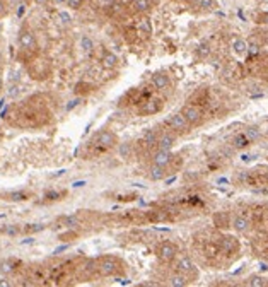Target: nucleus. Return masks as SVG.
Returning a JSON list of instances; mask_svg holds the SVG:
<instances>
[{"mask_svg":"<svg viewBox=\"0 0 268 287\" xmlns=\"http://www.w3.org/2000/svg\"><path fill=\"white\" fill-rule=\"evenodd\" d=\"M17 44H19V52L26 55V60H31L38 53V38L28 24L21 26L17 33Z\"/></svg>","mask_w":268,"mask_h":287,"instance_id":"nucleus-1","label":"nucleus"},{"mask_svg":"<svg viewBox=\"0 0 268 287\" xmlns=\"http://www.w3.org/2000/svg\"><path fill=\"white\" fill-rule=\"evenodd\" d=\"M97 272L102 277H118L123 272V262L118 257H102L97 262Z\"/></svg>","mask_w":268,"mask_h":287,"instance_id":"nucleus-2","label":"nucleus"},{"mask_svg":"<svg viewBox=\"0 0 268 287\" xmlns=\"http://www.w3.org/2000/svg\"><path fill=\"white\" fill-rule=\"evenodd\" d=\"M92 144H94L99 151H108L118 146V137H116V133L110 132V130H101V132H97L94 138H92Z\"/></svg>","mask_w":268,"mask_h":287,"instance_id":"nucleus-3","label":"nucleus"},{"mask_svg":"<svg viewBox=\"0 0 268 287\" xmlns=\"http://www.w3.org/2000/svg\"><path fill=\"white\" fill-rule=\"evenodd\" d=\"M168 127L171 128L174 133H178V135H185V133L190 132L191 125L188 123V120L183 116V113H174L169 116Z\"/></svg>","mask_w":268,"mask_h":287,"instance_id":"nucleus-4","label":"nucleus"},{"mask_svg":"<svg viewBox=\"0 0 268 287\" xmlns=\"http://www.w3.org/2000/svg\"><path fill=\"white\" fill-rule=\"evenodd\" d=\"M178 257V246L173 241H163L157 246V258L163 263H171Z\"/></svg>","mask_w":268,"mask_h":287,"instance_id":"nucleus-5","label":"nucleus"},{"mask_svg":"<svg viewBox=\"0 0 268 287\" xmlns=\"http://www.w3.org/2000/svg\"><path fill=\"white\" fill-rule=\"evenodd\" d=\"M163 108H164V101L160 100V98H149V100H145L144 103H142L138 113H140L142 116H152V115L160 113Z\"/></svg>","mask_w":268,"mask_h":287,"instance_id":"nucleus-6","label":"nucleus"},{"mask_svg":"<svg viewBox=\"0 0 268 287\" xmlns=\"http://www.w3.org/2000/svg\"><path fill=\"white\" fill-rule=\"evenodd\" d=\"M135 28H137L138 38H142V39H150V36H152V33H154L152 21H150L145 14H138Z\"/></svg>","mask_w":268,"mask_h":287,"instance_id":"nucleus-7","label":"nucleus"},{"mask_svg":"<svg viewBox=\"0 0 268 287\" xmlns=\"http://www.w3.org/2000/svg\"><path fill=\"white\" fill-rule=\"evenodd\" d=\"M181 113L186 120H188V123L191 127H198V125L203 122V111L196 105H186L181 110Z\"/></svg>","mask_w":268,"mask_h":287,"instance_id":"nucleus-8","label":"nucleus"},{"mask_svg":"<svg viewBox=\"0 0 268 287\" xmlns=\"http://www.w3.org/2000/svg\"><path fill=\"white\" fill-rule=\"evenodd\" d=\"M176 272H180V273H183V275H186L190 280H191V277H195V279H196V275H198V273H196V268H195V263L191 262V258H188V257L178 258Z\"/></svg>","mask_w":268,"mask_h":287,"instance_id":"nucleus-9","label":"nucleus"},{"mask_svg":"<svg viewBox=\"0 0 268 287\" xmlns=\"http://www.w3.org/2000/svg\"><path fill=\"white\" fill-rule=\"evenodd\" d=\"M155 4H157V0H130L128 7L135 14H147Z\"/></svg>","mask_w":268,"mask_h":287,"instance_id":"nucleus-10","label":"nucleus"},{"mask_svg":"<svg viewBox=\"0 0 268 287\" xmlns=\"http://www.w3.org/2000/svg\"><path fill=\"white\" fill-rule=\"evenodd\" d=\"M19 267H21V262L19 260H16V258H4V260H0V273L2 275H14V273L19 270Z\"/></svg>","mask_w":268,"mask_h":287,"instance_id":"nucleus-11","label":"nucleus"},{"mask_svg":"<svg viewBox=\"0 0 268 287\" xmlns=\"http://www.w3.org/2000/svg\"><path fill=\"white\" fill-rule=\"evenodd\" d=\"M152 86L157 91H168L171 87V77H169L166 72H157V74L152 75Z\"/></svg>","mask_w":268,"mask_h":287,"instance_id":"nucleus-12","label":"nucleus"},{"mask_svg":"<svg viewBox=\"0 0 268 287\" xmlns=\"http://www.w3.org/2000/svg\"><path fill=\"white\" fill-rule=\"evenodd\" d=\"M173 152L171 151H164V149H157L152 154V163L154 164H159V166H164V168H168L169 164L173 163Z\"/></svg>","mask_w":268,"mask_h":287,"instance_id":"nucleus-13","label":"nucleus"},{"mask_svg":"<svg viewBox=\"0 0 268 287\" xmlns=\"http://www.w3.org/2000/svg\"><path fill=\"white\" fill-rule=\"evenodd\" d=\"M231 226H232V229H234L236 232L244 234V232H248L249 227H251V221H249L246 215H236V217L232 219Z\"/></svg>","mask_w":268,"mask_h":287,"instance_id":"nucleus-14","label":"nucleus"},{"mask_svg":"<svg viewBox=\"0 0 268 287\" xmlns=\"http://www.w3.org/2000/svg\"><path fill=\"white\" fill-rule=\"evenodd\" d=\"M159 135L160 133L157 128H149L144 132V135H142V138L138 140V144H142L144 147H154V146H157Z\"/></svg>","mask_w":268,"mask_h":287,"instance_id":"nucleus-15","label":"nucleus"},{"mask_svg":"<svg viewBox=\"0 0 268 287\" xmlns=\"http://www.w3.org/2000/svg\"><path fill=\"white\" fill-rule=\"evenodd\" d=\"M249 146H251V140H249L244 132L236 133V135L231 138V147L236 151H244V149H248Z\"/></svg>","mask_w":268,"mask_h":287,"instance_id":"nucleus-16","label":"nucleus"},{"mask_svg":"<svg viewBox=\"0 0 268 287\" xmlns=\"http://www.w3.org/2000/svg\"><path fill=\"white\" fill-rule=\"evenodd\" d=\"M120 64V58L115 55L113 52H110V50H102V55H101V65L104 67V69H110V70H113L116 69Z\"/></svg>","mask_w":268,"mask_h":287,"instance_id":"nucleus-17","label":"nucleus"},{"mask_svg":"<svg viewBox=\"0 0 268 287\" xmlns=\"http://www.w3.org/2000/svg\"><path fill=\"white\" fill-rule=\"evenodd\" d=\"M221 250L227 255L236 253V251L239 250V241L236 240L234 236H224L221 241Z\"/></svg>","mask_w":268,"mask_h":287,"instance_id":"nucleus-18","label":"nucleus"},{"mask_svg":"<svg viewBox=\"0 0 268 287\" xmlns=\"http://www.w3.org/2000/svg\"><path fill=\"white\" fill-rule=\"evenodd\" d=\"M4 200H9V202H26L29 200L33 194L28 190H16V192H9V194H4Z\"/></svg>","mask_w":268,"mask_h":287,"instance_id":"nucleus-19","label":"nucleus"},{"mask_svg":"<svg viewBox=\"0 0 268 287\" xmlns=\"http://www.w3.org/2000/svg\"><path fill=\"white\" fill-rule=\"evenodd\" d=\"M174 142H176V135L174 133H163L159 135L157 140V149H164V151H171Z\"/></svg>","mask_w":268,"mask_h":287,"instance_id":"nucleus-20","label":"nucleus"},{"mask_svg":"<svg viewBox=\"0 0 268 287\" xmlns=\"http://www.w3.org/2000/svg\"><path fill=\"white\" fill-rule=\"evenodd\" d=\"M166 176H168V168L152 163V166L149 168V178L152 179V181H159V179H164Z\"/></svg>","mask_w":268,"mask_h":287,"instance_id":"nucleus-21","label":"nucleus"},{"mask_svg":"<svg viewBox=\"0 0 268 287\" xmlns=\"http://www.w3.org/2000/svg\"><path fill=\"white\" fill-rule=\"evenodd\" d=\"M231 48L236 55H246L248 53V41L243 38H234L231 43Z\"/></svg>","mask_w":268,"mask_h":287,"instance_id":"nucleus-22","label":"nucleus"},{"mask_svg":"<svg viewBox=\"0 0 268 287\" xmlns=\"http://www.w3.org/2000/svg\"><path fill=\"white\" fill-rule=\"evenodd\" d=\"M190 282H191V280H190L186 275H183V273L176 272V273H174V275L169 277L168 284H169V285H173V287H185V285H188Z\"/></svg>","mask_w":268,"mask_h":287,"instance_id":"nucleus-23","label":"nucleus"},{"mask_svg":"<svg viewBox=\"0 0 268 287\" xmlns=\"http://www.w3.org/2000/svg\"><path fill=\"white\" fill-rule=\"evenodd\" d=\"M64 197H67L65 190H50L43 195V202H46V204H53V202L64 200Z\"/></svg>","mask_w":268,"mask_h":287,"instance_id":"nucleus-24","label":"nucleus"},{"mask_svg":"<svg viewBox=\"0 0 268 287\" xmlns=\"http://www.w3.org/2000/svg\"><path fill=\"white\" fill-rule=\"evenodd\" d=\"M94 48H96L94 39H92L89 34H84L82 38H80V50L86 53V55H91V53L94 52Z\"/></svg>","mask_w":268,"mask_h":287,"instance_id":"nucleus-25","label":"nucleus"},{"mask_svg":"<svg viewBox=\"0 0 268 287\" xmlns=\"http://www.w3.org/2000/svg\"><path fill=\"white\" fill-rule=\"evenodd\" d=\"M244 133H246L248 138H249V140H251V144H253V142H256L258 138L261 137V128L258 127V125H251V127H248L246 130H244Z\"/></svg>","mask_w":268,"mask_h":287,"instance_id":"nucleus-26","label":"nucleus"},{"mask_svg":"<svg viewBox=\"0 0 268 287\" xmlns=\"http://www.w3.org/2000/svg\"><path fill=\"white\" fill-rule=\"evenodd\" d=\"M57 21H58V24H62V26H70L72 24V16H70L69 11H58Z\"/></svg>","mask_w":268,"mask_h":287,"instance_id":"nucleus-27","label":"nucleus"},{"mask_svg":"<svg viewBox=\"0 0 268 287\" xmlns=\"http://www.w3.org/2000/svg\"><path fill=\"white\" fill-rule=\"evenodd\" d=\"M248 285H251V287H266L268 285V279H265V277H261V275H251L248 279Z\"/></svg>","mask_w":268,"mask_h":287,"instance_id":"nucleus-28","label":"nucleus"},{"mask_svg":"<svg viewBox=\"0 0 268 287\" xmlns=\"http://www.w3.org/2000/svg\"><path fill=\"white\" fill-rule=\"evenodd\" d=\"M84 4H86V0H67L65 6L69 11H80V9L84 7Z\"/></svg>","mask_w":268,"mask_h":287,"instance_id":"nucleus-29","label":"nucleus"},{"mask_svg":"<svg viewBox=\"0 0 268 287\" xmlns=\"http://www.w3.org/2000/svg\"><path fill=\"white\" fill-rule=\"evenodd\" d=\"M198 6L203 9V11H216L219 7L217 0H198Z\"/></svg>","mask_w":268,"mask_h":287,"instance_id":"nucleus-30","label":"nucleus"},{"mask_svg":"<svg viewBox=\"0 0 268 287\" xmlns=\"http://www.w3.org/2000/svg\"><path fill=\"white\" fill-rule=\"evenodd\" d=\"M9 11H11V4L7 0H0V19L6 17L9 14Z\"/></svg>","mask_w":268,"mask_h":287,"instance_id":"nucleus-31","label":"nucleus"},{"mask_svg":"<svg viewBox=\"0 0 268 287\" xmlns=\"http://www.w3.org/2000/svg\"><path fill=\"white\" fill-rule=\"evenodd\" d=\"M120 154H122V158H125V156H130L132 154V144H120Z\"/></svg>","mask_w":268,"mask_h":287,"instance_id":"nucleus-32","label":"nucleus"},{"mask_svg":"<svg viewBox=\"0 0 268 287\" xmlns=\"http://www.w3.org/2000/svg\"><path fill=\"white\" fill-rule=\"evenodd\" d=\"M44 229V226L43 224H28V227H26V232H39V231H43Z\"/></svg>","mask_w":268,"mask_h":287,"instance_id":"nucleus-33","label":"nucleus"},{"mask_svg":"<svg viewBox=\"0 0 268 287\" xmlns=\"http://www.w3.org/2000/svg\"><path fill=\"white\" fill-rule=\"evenodd\" d=\"M256 22H260V24H268V12H261V14L256 17Z\"/></svg>","mask_w":268,"mask_h":287,"instance_id":"nucleus-34","label":"nucleus"},{"mask_svg":"<svg viewBox=\"0 0 268 287\" xmlns=\"http://www.w3.org/2000/svg\"><path fill=\"white\" fill-rule=\"evenodd\" d=\"M34 4H38V6H48V4L51 2V0H33Z\"/></svg>","mask_w":268,"mask_h":287,"instance_id":"nucleus-35","label":"nucleus"},{"mask_svg":"<svg viewBox=\"0 0 268 287\" xmlns=\"http://www.w3.org/2000/svg\"><path fill=\"white\" fill-rule=\"evenodd\" d=\"M0 285L9 287V285H12V282H9V280H6V279H0Z\"/></svg>","mask_w":268,"mask_h":287,"instance_id":"nucleus-36","label":"nucleus"},{"mask_svg":"<svg viewBox=\"0 0 268 287\" xmlns=\"http://www.w3.org/2000/svg\"><path fill=\"white\" fill-rule=\"evenodd\" d=\"M67 0H51V4H55V6H65Z\"/></svg>","mask_w":268,"mask_h":287,"instance_id":"nucleus-37","label":"nucleus"},{"mask_svg":"<svg viewBox=\"0 0 268 287\" xmlns=\"http://www.w3.org/2000/svg\"><path fill=\"white\" fill-rule=\"evenodd\" d=\"M99 2L102 4V6H111V4H115L116 0H99Z\"/></svg>","mask_w":268,"mask_h":287,"instance_id":"nucleus-38","label":"nucleus"},{"mask_svg":"<svg viewBox=\"0 0 268 287\" xmlns=\"http://www.w3.org/2000/svg\"><path fill=\"white\" fill-rule=\"evenodd\" d=\"M86 185V181H77V183H74V186L75 188H79V186H84Z\"/></svg>","mask_w":268,"mask_h":287,"instance_id":"nucleus-39","label":"nucleus"}]
</instances>
